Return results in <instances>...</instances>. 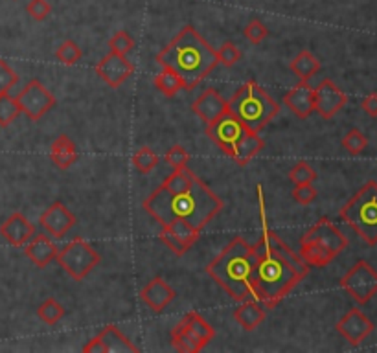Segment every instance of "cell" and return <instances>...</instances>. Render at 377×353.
I'll use <instances>...</instances> for the list:
<instances>
[{
	"instance_id": "obj_1",
	"label": "cell",
	"mask_w": 377,
	"mask_h": 353,
	"mask_svg": "<svg viewBox=\"0 0 377 353\" xmlns=\"http://www.w3.org/2000/svg\"><path fill=\"white\" fill-rule=\"evenodd\" d=\"M142 206L160 227L186 223L201 232L223 210L225 203L186 166L173 169Z\"/></svg>"
},
{
	"instance_id": "obj_2",
	"label": "cell",
	"mask_w": 377,
	"mask_h": 353,
	"mask_svg": "<svg viewBox=\"0 0 377 353\" xmlns=\"http://www.w3.org/2000/svg\"><path fill=\"white\" fill-rule=\"evenodd\" d=\"M252 246L258 256L252 293L265 309H273L308 276L309 265L269 227L261 228L260 239Z\"/></svg>"
},
{
	"instance_id": "obj_3",
	"label": "cell",
	"mask_w": 377,
	"mask_h": 353,
	"mask_svg": "<svg viewBox=\"0 0 377 353\" xmlns=\"http://www.w3.org/2000/svg\"><path fill=\"white\" fill-rule=\"evenodd\" d=\"M155 61L162 68L173 70L182 79L184 90L196 88L219 63L214 48L201 37L193 26H184Z\"/></svg>"
},
{
	"instance_id": "obj_4",
	"label": "cell",
	"mask_w": 377,
	"mask_h": 353,
	"mask_svg": "<svg viewBox=\"0 0 377 353\" xmlns=\"http://www.w3.org/2000/svg\"><path fill=\"white\" fill-rule=\"evenodd\" d=\"M256 261L254 246L249 245L243 237H236L206 265V275L217 282L232 300L243 302L254 298L252 278Z\"/></svg>"
},
{
	"instance_id": "obj_5",
	"label": "cell",
	"mask_w": 377,
	"mask_h": 353,
	"mask_svg": "<svg viewBox=\"0 0 377 353\" xmlns=\"http://www.w3.org/2000/svg\"><path fill=\"white\" fill-rule=\"evenodd\" d=\"M206 135L217 145L225 155H229L234 162L245 166L252 158L265 148V142L258 136V133L247 129L238 118L225 112L212 124L206 126Z\"/></svg>"
},
{
	"instance_id": "obj_6",
	"label": "cell",
	"mask_w": 377,
	"mask_h": 353,
	"mask_svg": "<svg viewBox=\"0 0 377 353\" xmlns=\"http://www.w3.org/2000/svg\"><path fill=\"white\" fill-rule=\"evenodd\" d=\"M280 105L256 81H247L236 90L229 102V112L247 129L260 133L278 114Z\"/></svg>"
},
{
	"instance_id": "obj_7",
	"label": "cell",
	"mask_w": 377,
	"mask_h": 353,
	"mask_svg": "<svg viewBox=\"0 0 377 353\" xmlns=\"http://www.w3.org/2000/svg\"><path fill=\"white\" fill-rule=\"evenodd\" d=\"M340 219L368 245H377V182H366L340 208Z\"/></svg>"
},
{
	"instance_id": "obj_8",
	"label": "cell",
	"mask_w": 377,
	"mask_h": 353,
	"mask_svg": "<svg viewBox=\"0 0 377 353\" xmlns=\"http://www.w3.org/2000/svg\"><path fill=\"white\" fill-rule=\"evenodd\" d=\"M56 260L70 278L81 282L98 267L102 258L89 241H85L83 237H76L57 252Z\"/></svg>"
},
{
	"instance_id": "obj_9",
	"label": "cell",
	"mask_w": 377,
	"mask_h": 353,
	"mask_svg": "<svg viewBox=\"0 0 377 353\" xmlns=\"http://www.w3.org/2000/svg\"><path fill=\"white\" fill-rule=\"evenodd\" d=\"M340 287L354 298L359 306H364L377 294V270L364 260H359L340 278Z\"/></svg>"
},
{
	"instance_id": "obj_10",
	"label": "cell",
	"mask_w": 377,
	"mask_h": 353,
	"mask_svg": "<svg viewBox=\"0 0 377 353\" xmlns=\"http://www.w3.org/2000/svg\"><path fill=\"white\" fill-rule=\"evenodd\" d=\"M15 100L19 103L20 112H24L32 121L41 120L48 111L56 107L57 103L54 94L39 79H32Z\"/></svg>"
},
{
	"instance_id": "obj_11",
	"label": "cell",
	"mask_w": 377,
	"mask_h": 353,
	"mask_svg": "<svg viewBox=\"0 0 377 353\" xmlns=\"http://www.w3.org/2000/svg\"><path fill=\"white\" fill-rule=\"evenodd\" d=\"M83 352L87 353H136L140 352L138 346L131 342L126 335L118 330L116 325H105L100 331L98 337L83 346Z\"/></svg>"
},
{
	"instance_id": "obj_12",
	"label": "cell",
	"mask_w": 377,
	"mask_h": 353,
	"mask_svg": "<svg viewBox=\"0 0 377 353\" xmlns=\"http://www.w3.org/2000/svg\"><path fill=\"white\" fill-rule=\"evenodd\" d=\"M96 74L112 88H118L135 74V65L127 59V56L109 52L96 65Z\"/></svg>"
},
{
	"instance_id": "obj_13",
	"label": "cell",
	"mask_w": 377,
	"mask_h": 353,
	"mask_svg": "<svg viewBox=\"0 0 377 353\" xmlns=\"http://www.w3.org/2000/svg\"><path fill=\"white\" fill-rule=\"evenodd\" d=\"M348 103L346 96L331 79H322L318 87H315V112H318L324 120H330Z\"/></svg>"
},
{
	"instance_id": "obj_14",
	"label": "cell",
	"mask_w": 377,
	"mask_h": 353,
	"mask_svg": "<svg viewBox=\"0 0 377 353\" xmlns=\"http://www.w3.org/2000/svg\"><path fill=\"white\" fill-rule=\"evenodd\" d=\"M335 328L352 346H359V344L366 339L368 335H372L376 325H373V322L370 321L361 309L354 307V309H349V311L337 322Z\"/></svg>"
},
{
	"instance_id": "obj_15",
	"label": "cell",
	"mask_w": 377,
	"mask_h": 353,
	"mask_svg": "<svg viewBox=\"0 0 377 353\" xmlns=\"http://www.w3.org/2000/svg\"><path fill=\"white\" fill-rule=\"evenodd\" d=\"M300 239L318 243V245L330 249L331 252H335L337 256L348 246V237L340 232L339 228L331 223L330 219H321V221H317Z\"/></svg>"
},
{
	"instance_id": "obj_16",
	"label": "cell",
	"mask_w": 377,
	"mask_h": 353,
	"mask_svg": "<svg viewBox=\"0 0 377 353\" xmlns=\"http://www.w3.org/2000/svg\"><path fill=\"white\" fill-rule=\"evenodd\" d=\"M39 223H41V228L48 236L61 239V237H65V234L68 232L70 228L76 227L78 219L63 203H54L42 212Z\"/></svg>"
},
{
	"instance_id": "obj_17",
	"label": "cell",
	"mask_w": 377,
	"mask_h": 353,
	"mask_svg": "<svg viewBox=\"0 0 377 353\" xmlns=\"http://www.w3.org/2000/svg\"><path fill=\"white\" fill-rule=\"evenodd\" d=\"M199 230L188 227L186 223H172L164 225L162 232H160V239L175 254L184 256L193 246V243L199 239Z\"/></svg>"
},
{
	"instance_id": "obj_18",
	"label": "cell",
	"mask_w": 377,
	"mask_h": 353,
	"mask_svg": "<svg viewBox=\"0 0 377 353\" xmlns=\"http://www.w3.org/2000/svg\"><path fill=\"white\" fill-rule=\"evenodd\" d=\"M191 111L196 112L197 116L208 126L214 120H217L219 116H223L225 112H229V102L215 88H206L205 92L193 102Z\"/></svg>"
},
{
	"instance_id": "obj_19",
	"label": "cell",
	"mask_w": 377,
	"mask_h": 353,
	"mask_svg": "<svg viewBox=\"0 0 377 353\" xmlns=\"http://www.w3.org/2000/svg\"><path fill=\"white\" fill-rule=\"evenodd\" d=\"M175 289L162 278H153L140 291V300L153 313H162L175 300Z\"/></svg>"
},
{
	"instance_id": "obj_20",
	"label": "cell",
	"mask_w": 377,
	"mask_h": 353,
	"mask_svg": "<svg viewBox=\"0 0 377 353\" xmlns=\"http://www.w3.org/2000/svg\"><path fill=\"white\" fill-rule=\"evenodd\" d=\"M284 105L298 118H308L315 112V88L308 81H300L284 96Z\"/></svg>"
},
{
	"instance_id": "obj_21",
	"label": "cell",
	"mask_w": 377,
	"mask_h": 353,
	"mask_svg": "<svg viewBox=\"0 0 377 353\" xmlns=\"http://www.w3.org/2000/svg\"><path fill=\"white\" fill-rule=\"evenodd\" d=\"M0 236L11 246H24L35 236V227L20 212H15L0 225Z\"/></svg>"
},
{
	"instance_id": "obj_22",
	"label": "cell",
	"mask_w": 377,
	"mask_h": 353,
	"mask_svg": "<svg viewBox=\"0 0 377 353\" xmlns=\"http://www.w3.org/2000/svg\"><path fill=\"white\" fill-rule=\"evenodd\" d=\"M59 249L52 241L48 234H35L26 245H24V254L35 267L44 269L52 261H56Z\"/></svg>"
},
{
	"instance_id": "obj_23",
	"label": "cell",
	"mask_w": 377,
	"mask_h": 353,
	"mask_svg": "<svg viewBox=\"0 0 377 353\" xmlns=\"http://www.w3.org/2000/svg\"><path fill=\"white\" fill-rule=\"evenodd\" d=\"M267 309L263 307V304H260L256 298H249V300H243L241 306L234 311V318L241 325L245 331H254L258 325H261V322L265 321Z\"/></svg>"
},
{
	"instance_id": "obj_24",
	"label": "cell",
	"mask_w": 377,
	"mask_h": 353,
	"mask_svg": "<svg viewBox=\"0 0 377 353\" xmlns=\"http://www.w3.org/2000/svg\"><path fill=\"white\" fill-rule=\"evenodd\" d=\"M78 158H80V151L66 135H59L52 142L50 160L57 169H68L78 162Z\"/></svg>"
},
{
	"instance_id": "obj_25",
	"label": "cell",
	"mask_w": 377,
	"mask_h": 353,
	"mask_svg": "<svg viewBox=\"0 0 377 353\" xmlns=\"http://www.w3.org/2000/svg\"><path fill=\"white\" fill-rule=\"evenodd\" d=\"M298 254H300V258L309 267H318V269L330 265L337 258L335 252H331L326 246L318 245L315 241H306V239H300V251H298Z\"/></svg>"
},
{
	"instance_id": "obj_26",
	"label": "cell",
	"mask_w": 377,
	"mask_h": 353,
	"mask_svg": "<svg viewBox=\"0 0 377 353\" xmlns=\"http://www.w3.org/2000/svg\"><path fill=\"white\" fill-rule=\"evenodd\" d=\"M182 324H184V328H186L188 331H190L193 337H196L197 340H199L203 346H206V344L210 342V340L214 339L215 337V331L214 328L208 324V322L203 318V316L199 315V313L191 311L188 313L186 316H182Z\"/></svg>"
},
{
	"instance_id": "obj_27",
	"label": "cell",
	"mask_w": 377,
	"mask_h": 353,
	"mask_svg": "<svg viewBox=\"0 0 377 353\" xmlns=\"http://www.w3.org/2000/svg\"><path fill=\"white\" fill-rule=\"evenodd\" d=\"M291 70L298 76L300 81H309V79L321 70V61L313 56L311 52L302 50L293 61H291Z\"/></svg>"
},
{
	"instance_id": "obj_28",
	"label": "cell",
	"mask_w": 377,
	"mask_h": 353,
	"mask_svg": "<svg viewBox=\"0 0 377 353\" xmlns=\"http://www.w3.org/2000/svg\"><path fill=\"white\" fill-rule=\"evenodd\" d=\"M172 346L177 349V352H182V353H197L205 348V346H203V344H201L199 340H197L196 337H193V335H191L186 328H184L182 322H179V324L173 328Z\"/></svg>"
},
{
	"instance_id": "obj_29",
	"label": "cell",
	"mask_w": 377,
	"mask_h": 353,
	"mask_svg": "<svg viewBox=\"0 0 377 353\" xmlns=\"http://www.w3.org/2000/svg\"><path fill=\"white\" fill-rule=\"evenodd\" d=\"M153 83L155 87L159 88L160 92H162L164 96H168V98H172V96H175L177 92L184 90L182 79L169 68H162V72H160L159 76H155Z\"/></svg>"
},
{
	"instance_id": "obj_30",
	"label": "cell",
	"mask_w": 377,
	"mask_h": 353,
	"mask_svg": "<svg viewBox=\"0 0 377 353\" xmlns=\"http://www.w3.org/2000/svg\"><path fill=\"white\" fill-rule=\"evenodd\" d=\"M65 315H66L65 307L61 306L56 298H47V300L37 307V316L48 325L57 324Z\"/></svg>"
},
{
	"instance_id": "obj_31",
	"label": "cell",
	"mask_w": 377,
	"mask_h": 353,
	"mask_svg": "<svg viewBox=\"0 0 377 353\" xmlns=\"http://www.w3.org/2000/svg\"><path fill=\"white\" fill-rule=\"evenodd\" d=\"M20 114V107L11 94H0V127L11 126Z\"/></svg>"
},
{
	"instance_id": "obj_32",
	"label": "cell",
	"mask_w": 377,
	"mask_h": 353,
	"mask_svg": "<svg viewBox=\"0 0 377 353\" xmlns=\"http://www.w3.org/2000/svg\"><path fill=\"white\" fill-rule=\"evenodd\" d=\"M159 155L155 153L153 149L144 145V148H140L135 155H133V164L138 169L140 173H151L155 167L159 166Z\"/></svg>"
},
{
	"instance_id": "obj_33",
	"label": "cell",
	"mask_w": 377,
	"mask_h": 353,
	"mask_svg": "<svg viewBox=\"0 0 377 353\" xmlns=\"http://www.w3.org/2000/svg\"><path fill=\"white\" fill-rule=\"evenodd\" d=\"M81 56H83V54H81V48L78 47L74 41H70V39L61 42L59 48L56 50V57L66 66H74L76 63L81 59Z\"/></svg>"
},
{
	"instance_id": "obj_34",
	"label": "cell",
	"mask_w": 377,
	"mask_h": 353,
	"mask_svg": "<svg viewBox=\"0 0 377 353\" xmlns=\"http://www.w3.org/2000/svg\"><path fill=\"white\" fill-rule=\"evenodd\" d=\"M342 148H345L349 155H361L364 149L368 148V138L363 135V131L349 129L348 133L342 136Z\"/></svg>"
},
{
	"instance_id": "obj_35",
	"label": "cell",
	"mask_w": 377,
	"mask_h": 353,
	"mask_svg": "<svg viewBox=\"0 0 377 353\" xmlns=\"http://www.w3.org/2000/svg\"><path fill=\"white\" fill-rule=\"evenodd\" d=\"M289 179H291L294 186H298V184H313V182L317 181V172L308 162H298L289 172Z\"/></svg>"
},
{
	"instance_id": "obj_36",
	"label": "cell",
	"mask_w": 377,
	"mask_h": 353,
	"mask_svg": "<svg viewBox=\"0 0 377 353\" xmlns=\"http://www.w3.org/2000/svg\"><path fill=\"white\" fill-rule=\"evenodd\" d=\"M109 48H111V52H114V54L127 56V54L133 52V48H135V39L131 37L127 32H118L109 39Z\"/></svg>"
},
{
	"instance_id": "obj_37",
	"label": "cell",
	"mask_w": 377,
	"mask_h": 353,
	"mask_svg": "<svg viewBox=\"0 0 377 353\" xmlns=\"http://www.w3.org/2000/svg\"><path fill=\"white\" fill-rule=\"evenodd\" d=\"M243 35H245V39L251 41L252 44H260L261 41H265V39L269 37V28H267L261 20L252 19L251 23L245 26V30H243Z\"/></svg>"
},
{
	"instance_id": "obj_38",
	"label": "cell",
	"mask_w": 377,
	"mask_h": 353,
	"mask_svg": "<svg viewBox=\"0 0 377 353\" xmlns=\"http://www.w3.org/2000/svg\"><path fill=\"white\" fill-rule=\"evenodd\" d=\"M166 164H168L172 169H181V167H186L190 162V155L182 145H172L168 149V153L164 157Z\"/></svg>"
},
{
	"instance_id": "obj_39",
	"label": "cell",
	"mask_w": 377,
	"mask_h": 353,
	"mask_svg": "<svg viewBox=\"0 0 377 353\" xmlns=\"http://www.w3.org/2000/svg\"><path fill=\"white\" fill-rule=\"evenodd\" d=\"M17 83H19L17 72L4 59H0V94H10Z\"/></svg>"
},
{
	"instance_id": "obj_40",
	"label": "cell",
	"mask_w": 377,
	"mask_h": 353,
	"mask_svg": "<svg viewBox=\"0 0 377 353\" xmlns=\"http://www.w3.org/2000/svg\"><path fill=\"white\" fill-rule=\"evenodd\" d=\"M215 54H217L219 63H221V65H225V66H234L239 59H241V52H239V48L230 41L223 42V44H221V48H219Z\"/></svg>"
},
{
	"instance_id": "obj_41",
	"label": "cell",
	"mask_w": 377,
	"mask_h": 353,
	"mask_svg": "<svg viewBox=\"0 0 377 353\" xmlns=\"http://www.w3.org/2000/svg\"><path fill=\"white\" fill-rule=\"evenodd\" d=\"M26 11L33 20H47L52 13V6L48 0H30Z\"/></svg>"
},
{
	"instance_id": "obj_42",
	"label": "cell",
	"mask_w": 377,
	"mask_h": 353,
	"mask_svg": "<svg viewBox=\"0 0 377 353\" xmlns=\"http://www.w3.org/2000/svg\"><path fill=\"white\" fill-rule=\"evenodd\" d=\"M293 199L297 203H300V205L308 206L317 199V190H315L313 184H298L293 190Z\"/></svg>"
},
{
	"instance_id": "obj_43",
	"label": "cell",
	"mask_w": 377,
	"mask_h": 353,
	"mask_svg": "<svg viewBox=\"0 0 377 353\" xmlns=\"http://www.w3.org/2000/svg\"><path fill=\"white\" fill-rule=\"evenodd\" d=\"M361 109L366 112L368 116L377 118V94L376 92L368 94L366 98H363V102H361Z\"/></svg>"
}]
</instances>
